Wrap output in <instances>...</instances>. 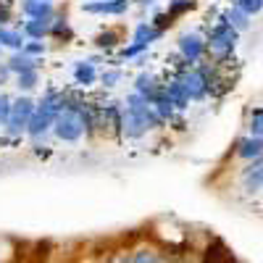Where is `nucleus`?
<instances>
[{
    "instance_id": "nucleus-1",
    "label": "nucleus",
    "mask_w": 263,
    "mask_h": 263,
    "mask_svg": "<svg viewBox=\"0 0 263 263\" xmlns=\"http://www.w3.org/2000/svg\"><path fill=\"white\" fill-rule=\"evenodd\" d=\"M82 105L84 100H77L71 95H63V111L55 116V124H53V135L55 140L61 142H69V145H77L82 137H84V116H82Z\"/></svg>"
},
{
    "instance_id": "nucleus-2",
    "label": "nucleus",
    "mask_w": 263,
    "mask_h": 263,
    "mask_svg": "<svg viewBox=\"0 0 263 263\" xmlns=\"http://www.w3.org/2000/svg\"><path fill=\"white\" fill-rule=\"evenodd\" d=\"M237 37H239V32L232 27V24H227V21L221 18L218 24L211 29V34H208V42L205 45L211 48V53H216V55H224V53H232L234 50V45H237Z\"/></svg>"
},
{
    "instance_id": "nucleus-3",
    "label": "nucleus",
    "mask_w": 263,
    "mask_h": 263,
    "mask_svg": "<svg viewBox=\"0 0 263 263\" xmlns=\"http://www.w3.org/2000/svg\"><path fill=\"white\" fill-rule=\"evenodd\" d=\"M182 90L187 95V100H203L208 95V82H205V74L203 69H184L177 74Z\"/></svg>"
},
{
    "instance_id": "nucleus-4",
    "label": "nucleus",
    "mask_w": 263,
    "mask_h": 263,
    "mask_svg": "<svg viewBox=\"0 0 263 263\" xmlns=\"http://www.w3.org/2000/svg\"><path fill=\"white\" fill-rule=\"evenodd\" d=\"M135 0H90V3H82L84 13L92 16H124Z\"/></svg>"
},
{
    "instance_id": "nucleus-5",
    "label": "nucleus",
    "mask_w": 263,
    "mask_h": 263,
    "mask_svg": "<svg viewBox=\"0 0 263 263\" xmlns=\"http://www.w3.org/2000/svg\"><path fill=\"white\" fill-rule=\"evenodd\" d=\"M177 45H179V53H182V58H184L187 63H197V61L205 55V50H208L205 40H203L200 34H195V32H184V34H179Z\"/></svg>"
},
{
    "instance_id": "nucleus-6",
    "label": "nucleus",
    "mask_w": 263,
    "mask_h": 263,
    "mask_svg": "<svg viewBox=\"0 0 263 263\" xmlns=\"http://www.w3.org/2000/svg\"><path fill=\"white\" fill-rule=\"evenodd\" d=\"M55 116H58V114H50V111H42V108H37V111L29 116V121H27V135H29L32 140L45 137L48 132L53 129V124H55Z\"/></svg>"
},
{
    "instance_id": "nucleus-7",
    "label": "nucleus",
    "mask_w": 263,
    "mask_h": 263,
    "mask_svg": "<svg viewBox=\"0 0 263 263\" xmlns=\"http://www.w3.org/2000/svg\"><path fill=\"white\" fill-rule=\"evenodd\" d=\"M21 13L37 21H53L55 3H48V0H21Z\"/></svg>"
},
{
    "instance_id": "nucleus-8",
    "label": "nucleus",
    "mask_w": 263,
    "mask_h": 263,
    "mask_svg": "<svg viewBox=\"0 0 263 263\" xmlns=\"http://www.w3.org/2000/svg\"><path fill=\"white\" fill-rule=\"evenodd\" d=\"M166 32L163 29H156L150 24V21H140V24L135 27V34H132V42H140V45H153V42H158Z\"/></svg>"
},
{
    "instance_id": "nucleus-9",
    "label": "nucleus",
    "mask_w": 263,
    "mask_h": 263,
    "mask_svg": "<svg viewBox=\"0 0 263 263\" xmlns=\"http://www.w3.org/2000/svg\"><path fill=\"white\" fill-rule=\"evenodd\" d=\"M6 63H8V69H11V74H13V77L24 74V71H34L37 66H40V61H37V58H32V55H27L24 50L11 53V58H8Z\"/></svg>"
},
{
    "instance_id": "nucleus-10",
    "label": "nucleus",
    "mask_w": 263,
    "mask_h": 263,
    "mask_svg": "<svg viewBox=\"0 0 263 263\" xmlns=\"http://www.w3.org/2000/svg\"><path fill=\"white\" fill-rule=\"evenodd\" d=\"M237 156L242 161H255L263 156V137H245L237 142Z\"/></svg>"
},
{
    "instance_id": "nucleus-11",
    "label": "nucleus",
    "mask_w": 263,
    "mask_h": 263,
    "mask_svg": "<svg viewBox=\"0 0 263 263\" xmlns=\"http://www.w3.org/2000/svg\"><path fill=\"white\" fill-rule=\"evenodd\" d=\"M24 34V40H45L50 34V21H37V18H27L18 29Z\"/></svg>"
},
{
    "instance_id": "nucleus-12",
    "label": "nucleus",
    "mask_w": 263,
    "mask_h": 263,
    "mask_svg": "<svg viewBox=\"0 0 263 263\" xmlns=\"http://www.w3.org/2000/svg\"><path fill=\"white\" fill-rule=\"evenodd\" d=\"M74 82L79 87H92L98 82V71L90 61H77L74 63Z\"/></svg>"
},
{
    "instance_id": "nucleus-13",
    "label": "nucleus",
    "mask_w": 263,
    "mask_h": 263,
    "mask_svg": "<svg viewBox=\"0 0 263 263\" xmlns=\"http://www.w3.org/2000/svg\"><path fill=\"white\" fill-rule=\"evenodd\" d=\"M203 263H234V255L224 248V242H218V239H213V242L205 248Z\"/></svg>"
},
{
    "instance_id": "nucleus-14",
    "label": "nucleus",
    "mask_w": 263,
    "mask_h": 263,
    "mask_svg": "<svg viewBox=\"0 0 263 263\" xmlns=\"http://www.w3.org/2000/svg\"><path fill=\"white\" fill-rule=\"evenodd\" d=\"M163 87H166V95H168V100L174 103V108H177V111H187V108H190V100H187V95H184V90H182L179 79L174 77V79L166 82Z\"/></svg>"
},
{
    "instance_id": "nucleus-15",
    "label": "nucleus",
    "mask_w": 263,
    "mask_h": 263,
    "mask_svg": "<svg viewBox=\"0 0 263 263\" xmlns=\"http://www.w3.org/2000/svg\"><path fill=\"white\" fill-rule=\"evenodd\" d=\"M18 260V242L13 237L0 234V263H16Z\"/></svg>"
},
{
    "instance_id": "nucleus-16",
    "label": "nucleus",
    "mask_w": 263,
    "mask_h": 263,
    "mask_svg": "<svg viewBox=\"0 0 263 263\" xmlns=\"http://www.w3.org/2000/svg\"><path fill=\"white\" fill-rule=\"evenodd\" d=\"M161 87V82L153 77V74H147V71H142V74H137V79H135V92L137 95H142V98H147L150 92H156Z\"/></svg>"
},
{
    "instance_id": "nucleus-17",
    "label": "nucleus",
    "mask_w": 263,
    "mask_h": 263,
    "mask_svg": "<svg viewBox=\"0 0 263 263\" xmlns=\"http://www.w3.org/2000/svg\"><path fill=\"white\" fill-rule=\"evenodd\" d=\"M37 111V103L32 100V98H27V95H18V98H13V116H18V119H24V121H29V116Z\"/></svg>"
},
{
    "instance_id": "nucleus-18",
    "label": "nucleus",
    "mask_w": 263,
    "mask_h": 263,
    "mask_svg": "<svg viewBox=\"0 0 263 263\" xmlns=\"http://www.w3.org/2000/svg\"><path fill=\"white\" fill-rule=\"evenodd\" d=\"M224 21H227V24H232V27H234L237 32H245V29L250 27V16H248V13H242V11H239V8H237V6L227 11V16H224Z\"/></svg>"
},
{
    "instance_id": "nucleus-19",
    "label": "nucleus",
    "mask_w": 263,
    "mask_h": 263,
    "mask_svg": "<svg viewBox=\"0 0 263 263\" xmlns=\"http://www.w3.org/2000/svg\"><path fill=\"white\" fill-rule=\"evenodd\" d=\"M119 42H121V34H119L116 29H105V32H100V34L95 37V45H98L100 50H105V53L114 50Z\"/></svg>"
},
{
    "instance_id": "nucleus-20",
    "label": "nucleus",
    "mask_w": 263,
    "mask_h": 263,
    "mask_svg": "<svg viewBox=\"0 0 263 263\" xmlns=\"http://www.w3.org/2000/svg\"><path fill=\"white\" fill-rule=\"evenodd\" d=\"M40 84V71H24V74H18L16 77V87H18V92H32L34 87Z\"/></svg>"
},
{
    "instance_id": "nucleus-21",
    "label": "nucleus",
    "mask_w": 263,
    "mask_h": 263,
    "mask_svg": "<svg viewBox=\"0 0 263 263\" xmlns=\"http://www.w3.org/2000/svg\"><path fill=\"white\" fill-rule=\"evenodd\" d=\"M50 34L53 37H71V29H69V18L66 16H53V21H50Z\"/></svg>"
},
{
    "instance_id": "nucleus-22",
    "label": "nucleus",
    "mask_w": 263,
    "mask_h": 263,
    "mask_svg": "<svg viewBox=\"0 0 263 263\" xmlns=\"http://www.w3.org/2000/svg\"><path fill=\"white\" fill-rule=\"evenodd\" d=\"M98 79H100L103 87H108V90H111V87H116V84L124 79V71H121V69H105Z\"/></svg>"
},
{
    "instance_id": "nucleus-23",
    "label": "nucleus",
    "mask_w": 263,
    "mask_h": 263,
    "mask_svg": "<svg viewBox=\"0 0 263 263\" xmlns=\"http://www.w3.org/2000/svg\"><path fill=\"white\" fill-rule=\"evenodd\" d=\"M234 6L242 11V13H248V16H255V13L263 11V0H237Z\"/></svg>"
},
{
    "instance_id": "nucleus-24",
    "label": "nucleus",
    "mask_w": 263,
    "mask_h": 263,
    "mask_svg": "<svg viewBox=\"0 0 263 263\" xmlns=\"http://www.w3.org/2000/svg\"><path fill=\"white\" fill-rule=\"evenodd\" d=\"M11 111H13V98L6 95V92H0V126L11 119Z\"/></svg>"
},
{
    "instance_id": "nucleus-25",
    "label": "nucleus",
    "mask_w": 263,
    "mask_h": 263,
    "mask_svg": "<svg viewBox=\"0 0 263 263\" xmlns=\"http://www.w3.org/2000/svg\"><path fill=\"white\" fill-rule=\"evenodd\" d=\"M45 50H48V45H45L42 40H27V42H24V53H27V55H32V58L45 55Z\"/></svg>"
},
{
    "instance_id": "nucleus-26",
    "label": "nucleus",
    "mask_w": 263,
    "mask_h": 263,
    "mask_svg": "<svg viewBox=\"0 0 263 263\" xmlns=\"http://www.w3.org/2000/svg\"><path fill=\"white\" fill-rule=\"evenodd\" d=\"M250 137H263V108L253 111L250 116Z\"/></svg>"
},
{
    "instance_id": "nucleus-27",
    "label": "nucleus",
    "mask_w": 263,
    "mask_h": 263,
    "mask_svg": "<svg viewBox=\"0 0 263 263\" xmlns=\"http://www.w3.org/2000/svg\"><path fill=\"white\" fill-rule=\"evenodd\" d=\"M142 53H147V45H140V42H132V45L121 48V58H137Z\"/></svg>"
},
{
    "instance_id": "nucleus-28",
    "label": "nucleus",
    "mask_w": 263,
    "mask_h": 263,
    "mask_svg": "<svg viewBox=\"0 0 263 263\" xmlns=\"http://www.w3.org/2000/svg\"><path fill=\"white\" fill-rule=\"evenodd\" d=\"M150 24H153V27H156V29H163V32H166V27L171 24V16H168L166 11H158L156 16H153V18H150Z\"/></svg>"
},
{
    "instance_id": "nucleus-29",
    "label": "nucleus",
    "mask_w": 263,
    "mask_h": 263,
    "mask_svg": "<svg viewBox=\"0 0 263 263\" xmlns=\"http://www.w3.org/2000/svg\"><path fill=\"white\" fill-rule=\"evenodd\" d=\"M11 18H13V13H11L8 3H0V27H6V24H8Z\"/></svg>"
},
{
    "instance_id": "nucleus-30",
    "label": "nucleus",
    "mask_w": 263,
    "mask_h": 263,
    "mask_svg": "<svg viewBox=\"0 0 263 263\" xmlns=\"http://www.w3.org/2000/svg\"><path fill=\"white\" fill-rule=\"evenodd\" d=\"M11 77H13V74H11V69H8V63H0V87L8 84Z\"/></svg>"
},
{
    "instance_id": "nucleus-31",
    "label": "nucleus",
    "mask_w": 263,
    "mask_h": 263,
    "mask_svg": "<svg viewBox=\"0 0 263 263\" xmlns=\"http://www.w3.org/2000/svg\"><path fill=\"white\" fill-rule=\"evenodd\" d=\"M135 3H137V6H142V8H147V6L156 3V0H135Z\"/></svg>"
},
{
    "instance_id": "nucleus-32",
    "label": "nucleus",
    "mask_w": 263,
    "mask_h": 263,
    "mask_svg": "<svg viewBox=\"0 0 263 263\" xmlns=\"http://www.w3.org/2000/svg\"><path fill=\"white\" fill-rule=\"evenodd\" d=\"M179 3H190V0H168V6H179Z\"/></svg>"
},
{
    "instance_id": "nucleus-33",
    "label": "nucleus",
    "mask_w": 263,
    "mask_h": 263,
    "mask_svg": "<svg viewBox=\"0 0 263 263\" xmlns=\"http://www.w3.org/2000/svg\"><path fill=\"white\" fill-rule=\"evenodd\" d=\"M48 3H55V0H48Z\"/></svg>"
},
{
    "instance_id": "nucleus-34",
    "label": "nucleus",
    "mask_w": 263,
    "mask_h": 263,
    "mask_svg": "<svg viewBox=\"0 0 263 263\" xmlns=\"http://www.w3.org/2000/svg\"><path fill=\"white\" fill-rule=\"evenodd\" d=\"M0 53H3V48H0Z\"/></svg>"
}]
</instances>
